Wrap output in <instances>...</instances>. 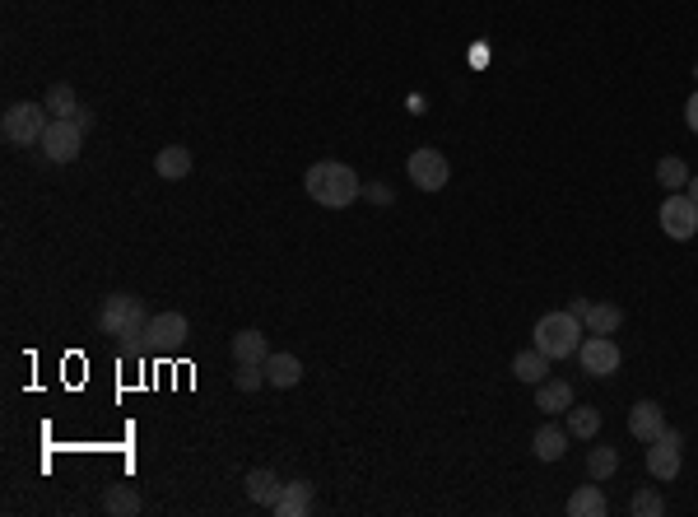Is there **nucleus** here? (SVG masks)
I'll use <instances>...</instances> for the list:
<instances>
[{
  "mask_svg": "<svg viewBox=\"0 0 698 517\" xmlns=\"http://www.w3.org/2000/svg\"><path fill=\"white\" fill-rule=\"evenodd\" d=\"M145 327H149V313H145V299H135L126 289L108 294L98 303V331L112 336L121 345V354H140L145 350Z\"/></svg>",
  "mask_w": 698,
  "mask_h": 517,
  "instance_id": "f257e3e1",
  "label": "nucleus"
},
{
  "mask_svg": "<svg viewBox=\"0 0 698 517\" xmlns=\"http://www.w3.org/2000/svg\"><path fill=\"white\" fill-rule=\"evenodd\" d=\"M303 187H308V196L317 205H326V210H345V205H354L363 196L359 173H354L349 164H336V159L312 164L308 173H303Z\"/></svg>",
  "mask_w": 698,
  "mask_h": 517,
  "instance_id": "f03ea898",
  "label": "nucleus"
},
{
  "mask_svg": "<svg viewBox=\"0 0 698 517\" xmlns=\"http://www.w3.org/2000/svg\"><path fill=\"white\" fill-rule=\"evenodd\" d=\"M531 336H536V350L540 354H550V359H568V354H578L582 345V322L573 313H545L531 327Z\"/></svg>",
  "mask_w": 698,
  "mask_h": 517,
  "instance_id": "7ed1b4c3",
  "label": "nucleus"
},
{
  "mask_svg": "<svg viewBox=\"0 0 698 517\" xmlns=\"http://www.w3.org/2000/svg\"><path fill=\"white\" fill-rule=\"evenodd\" d=\"M47 108L42 103H10V108L0 112V136L10 140L14 150H33L42 145V131H47Z\"/></svg>",
  "mask_w": 698,
  "mask_h": 517,
  "instance_id": "20e7f679",
  "label": "nucleus"
},
{
  "mask_svg": "<svg viewBox=\"0 0 698 517\" xmlns=\"http://www.w3.org/2000/svg\"><path fill=\"white\" fill-rule=\"evenodd\" d=\"M42 159H47V164H75V159H80L84 154V131L80 126H75V117H52V122H47V131H42Z\"/></svg>",
  "mask_w": 698,
  "mask_h": 517,
  "instance_id": "39448f33",
  "label": "nucleus"
},
{
  "mask_svg": "<svg viewBox=\"0 0 698 517\" xmlns=\"http://www.w3.org/2000/svg\"><path fill=\"white\" fill-rule=\"evenodd\" d=\"M661 233L675 238V243H689L698 233V205L689 201L685 191H666V201H661Z\"/></svg>",
  "mask_w": 698,
  "mask_h": 517,
  "instance_id": "423d86ee",
  "label": "nucleus"
},
{
  "mask_svg": "<svg viewBox=\"0 0 698 517\" xmlns=\"http://www.w3.org/2000/svg\"><path fill=\"white\" fill-rule=\"evenodd\" d=\"M405 173H410V182H415L419 191H443L447 177H452V164L443 159V150H433V145H424V150L410 154V164H405Z\"/></svg>",
  "mask_w": 698,
  "mask_h": 517,
  "instance_id": "0eeeda50",
  "label": "nucleus"
},
{
  "mask_svg": "<svg viewBox=\"0 0 698 517\" xmlns=\"http://www.w3.org/2000/svg\"><path fill=\"white\" fill-rule=\"evenodd\" d=\"M578 359H582V373H587V378H610V373H619V364H624L615 336H587V341L578 345Z\"/></svg>",
  "mask_w": 698,
  "mask_h": 517,
  "instance_id": "6e6552de",
  "label": "nucleus"
},
{
  "mask_svg": "<svg viewBox=\"0 0 698 517\" xmlns=\"http://www.w3.org/2000/svg\"><path fill=\"white\" fill-rule=\"evenodd\" d=\"M187 331H191V322L182 313H159V317H149L145 345L149 350H159V354H173L177 345L187 341Z\"/></svg>",
  "mask_w": 698,
  "mask_h": 517,
  "instance_id": "1a4fd4ad",
  "label": "nucleus"
},
{
  "mask_svg": "<svg viewBox=\"0 0 698 517\" xmlns=\"http://www.w3.org/2000/svg\"><path fill=\"white\" fill-rule=\"evenodd\" d=\"M661 429H666V410H661L657 401H638V406L629 410V434L638 438V443H657Z\"/></svg>",
  "mask_w": 698,
  "mask_h": 517,
  "instance_id": "9d476101",
  "label": "nucleus"
},
{
  "mask_svg": "<svg viewBox=\"0 0 698 517\" xmlns=\"http://www.w3.org/2000/svg\"><path fill=\"white\" fill-rule=\"evenodd\" d=\"M312 480H284V490H280V499H275V508L270 513L275 517H308L312 513Z\"/></svg>",
  "mask_w": 698,
  "mask_h": 517,
  "instance_id": "9b49d317",
  "label": "nucleus"
},
{
  "mask_svg": "<svg viewBox=\"0 0 698 517\" xmlns=\"http://www.w3.org/2000/svg\"><path fill=\"white\" fill-rule=\"evenodd\" d=\"M568 406H573V382L545 378L536 387V410H545V415H568Z\"/></svg>",
  "mask_w": 698,
  "mask_h": 517,
  "instance_id": "f8f14e48",
  "label": "nucleus"
},
{
  "mask_svg": "<svg viewBox=\"0 0 698 517\" xmlns=\"http://www.w3.org/2000/svg\"><path fill=\"white\" fill-rule=\"evenodd\" d=\"M568 429H559V424H540L536 438H531V452H536L540 462H564V452H568Z\"/></svg>",
  "mask_w": 698,
  "mask_h": 517,
  "instance_id": "ddd939ff",
  "label": "nucleus"
},
{
  "mask_svg": "<svg viewBox=\"0 0 698 517\" xmlns=\"http://www.w3.org/2000/svg\"><path fill=\"white\" fill-rule=\"evenodd\" d=\"M154 173H159L163 182H182V177L191 173V150L187 145H163V150L154 154Z\"/></svg>",
  "mask_w": 698,
  "mask_h": 517,
  "instance_id": "4468645a",
  "label": "nucleus"
},
{
  "mask_svg": "<svg viewBox=\"0 0 698 517\" xmlns=\"http://www.w3.org/2000/svg\"><path fill=\"white\" fill-rule=\"evenodd\" d=\"M261 368H266V382H270V387H284V392L303 382V364H298L294 354H275V350H270V359H266Z\"/></svg>",
  "mask_w": 698,
  "mask_h": 517,
  "instance_id": "2eb2a0df",
  "label": "nucleus"
},
{
  "mask_svg": "<svg viewBox=\"0 0 698 517\" xmlns=\"http://www.w3.org/2000/svg\"><path fill=\"white\" fill-rule=\"evenodd\" d=\"M229 350H233V359H238V364H266V359H270V345H266V336H261L256 327L238 331V336L229 341Z\"/></svg>",
  "mask_w": 698,
  "mask_h": 517,
  "instance_id": "dca6fc26",
  "label": "nucleus"
},
{
  "mask_svg": "<svg viewBox=\"0 0 698 517\" xmlns=\"http://www.w3.org/2000/svg\"><path fill=\"white\" fill-rule=\"evenodd\" d=\"M582 327H587L591 336H615V331L624 327V308H619V303H591L587 317H582Z\"/></svg>",
  "mask_w": 698,
  "mask_h": 517,
  "instance_id": "f3484780",
  "label": "nucleus"
},
{
  "mask_svg": "<svg viewBox=\"0 0 698 517\" xmlns=\"http://www.w3.org/2000/svg\"><path fill=\"white\" fill-rule=\"evenodd\" d=\"M280 490H284V480L275 476V471H266V466H256L252 476H247V499H252V504H261V508H275Z\"/></svg>",
  "mask_w": 698,
  "mask_h": 517,
  "instance_id": "a211bd4d",
  "label": "nucleus"
},
{
  "mask_svg": "<svg viewBox=\"0 0 698 517\" xmlns=\"http://www.w3.org/2000/svg\"><path fill=\"white\" fill-rule=\"evenodd\" d=\"M647 471H652V480H675L680 476V448H671V443H647Z\"/></svg>",
  "mask_w": 698,
  "mask_h": 517,
  "instance_id": "6ab92c4d",
  "label": "nucleus"
},
{
  "mask_svg": "<svg viewBox=\"0 0 698 517\" xmlns=\"http://www.w3.org/2000/svg\"><path fill=\"white\" fill-rule=\"evenodd\" d=\"M605 513H610V504L601 494V480L596 485H578L573 499H568V517H605Z\"/></svg>",
  "mask_w": 698,
  "mask_h": 517,
  "instance_id": "aec40b11",
  "label": "nucleus"
},
{
  "mask_svg": "<svg viewBox=\"0 0 698 517\" xmlns=\"http://www.w3.org/2000/svg\"><path fill=\"white\" fill-rule=\"evenodd\" d=\"M512 373H517L522 382H531V387H540V382L550 378V354H540L536 345H531V350H522L517 359H512Z\"/></svg>",
  "mask_w": 698,
  "mask_h": 517,
  "instance_id": "412c9836",
  "label": "nucleus"
},
{
  "mask_svg": "<svg viewBox=\"0 0 698 517\" xmlns=\"http://www.w3.org/2000/svg\"><path fill=\"white\" fill-rule=\"evenodd\" d=\"M103 513H112V517H135V513H145V499H140L131 485H112L108 499H103Z\"/></svg>",
  "mask_w": 698,
  "mask_h": 517,
  "instance_id": "4be33fe9",
  "label": "nucleus"
},
{
  "mask_svg": "<svg viewBox=\"0 0 698 517\" xmlns=\"http://www.w3.org/2000/svg\"><path fill=\"white\" fill-rule=\"evenodd\" d=\"M42 108L52 112V117H75V112H80V98H75V89H70L66 80H56L52 89H47V98H42Z\"/></svg>",
  "mask_w": 698,
  "mask_h": 517,
  "instance_id": "5701e85b",
  "label": "nucleus"
},
{
  "mask_svg": "<svg viewBox=\"0 0 698 517\" xmlns=\"http://www.w3.org/2000/svg\"><path fill=\"white\" fill-rule=\"evenodd\" d=\"M568 434L573 438H596L601 434V410L596 406H568Z\"/></svg>",
  "mask_w": 698,
  "mask_h": 517,
  "instance_id": "b1692460",
  "label": "nucleus"
},
{
  "mask_svg": "<svg viewBox=\"0 0 698 517\" xmlns=\"http://www.w3.org/2000/svg\"><path fill=\"white\" fill-rule=\"evenodd\" d=\"M657 182H661L666 191H685L689 164H685V159H675V154H671V159H661V164H657Z\"/></svg>",
  "mask_w": 698,
  "mask_h": 517,
  "instance_id": "393cba45",
  "label": "nucleus"
},
{
  "mask_svg": "<svg viewBox=\"0 0 698 517\" xmlns=\"http://www.w3.org/2000/svg\"><path fill=\"white\" fill-rule=\"evenodd\" d=\"M619 471V452L615 448H591L587 457V476L591 480H610Z\"/></svg>",
  "mask_w": 698,
  "mask_h": 517,
  "instance_id": "a878e982",
  "label": "nucleus"
},
{
  "mask_svg": "<svg viewBox=\"0 0 698 517\" xmlns=\"http://www.w3.org/2000/svg\"><path fill=\"white\" fill-rule=\"evenodd\" d=\"M629 513L633 517H661L666 513V499H661L657 490H638L633 494V504H629Z\"/></svg>",
  "mask_w": 698,
  "mask_h": 517,
  "instance_id": "bb28decb",
  "label": "nucleus"
},
{
  "mask_svg": "<svg viewBox=\"0 0 698 517\" xmlns=\"http://www.w3.org/2000/svg\"><path fill=\"white\" fill-rule=\"evenodd\" d=\"M233 387H238V392H261V387H266V368L261 364H238Z\"/></svg>",
  "mask_w": 698,
  "mask_h": 517,
  "instance_id": "cd10ccee",
  "label": "nucleus"
},
{
  "mask_svg": "<svg viewBox=\"0 0 698 517\" xmlns=\"http://www.w3.org/2000/svg\"><path fill=\"white\" fill-rule=\"evenodd\" d=\"M363 196H368V201H377V205H387L391 201V187H387V182H373V187H363Z\"/></svg>",
  "mask_w": 698,
  "mask_h": 517,
  "instance_id": "c85d7f7f",
  "label": "nucleus"
},
{
  "mask_svg": "<svg viewBox=\"0 0 698 517\" xmlns=\"http://www.w3.org/2000/svg\"><path fill=\"white\" fill-rule=\"evenodd\" d=\"M75 126H80L84 136H89V131H94V108H84V103H80V112H75Z\"/></svg>",
  "mask_w": 698,
  "mask_h": 517,
  "instance_id": "c756f323",
  "label": "nucleus"
},
{
  "mask_svg": "<svg viewBox=\"0 0 698 517\" xmlns=\"http://www.w3.org/2000/svg\"><path fill=\"white\" fill-rule=\"evenodd\" d=\"M685 122H689V131L698 136V89H694V98L685 103Z\"/></svg>",
  "mask_w": 698,
  "mask_h": 517,
  "instance_id": "7c9ffc66",
  "label": "nucleus"
},
{
  "mask_svg": "<svg viewBox=\"0 0 698 517\" xmlns=\"http://www.w3.org/2000/svg\"><path fill=\"white\" fill-rule=\"evenodd\" d=\"M587 308H591V303H587V299H573V303H568V313L578 317V322H582V317H587Z\"/></svg>",
  "mask_w": 698,
  "mask_h": 517,
  "instance_id": "2f4dec72",
  "label": "nucleus"
},
{
  "mask_svg": "<svg viewBox=\"0 0 698 517\" xmlns=\"http://www.w3.org/2000/svg\"><path fill=\"white\" fill-rule=\"evenodd\" d=\"M685 196L698 205V177H689V182H685Z\"/></svg>",
  "mask_w": 698,
  "mask_h": 517,
  "instance_id": "473e14b6",
  "label": "nucleus"
},
{
  "mask_svg": "<svg viewBox=\"0 0 698 517\" xmlns=\"http://www.w3.org/2000/svg\"><path fill=\"white\" fill-rule=\"evenodd\" d=\"M694 80H698V61H694Z\"/></svg>",
  "mask_w": 698,
  "mask_h": 517,
  "instance_id": "72a5a7b5",
  "label": "nucleus"
}]
</instances>
